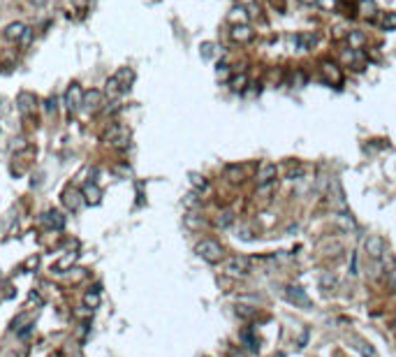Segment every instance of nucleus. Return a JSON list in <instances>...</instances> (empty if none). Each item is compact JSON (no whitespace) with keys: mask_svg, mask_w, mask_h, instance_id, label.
I'll use <instances>...</instances> for the list:
<instances>
[{"mask_svg":"<svg viewBox=\"0 0 396 357\" xmlns=\"http://www.w3.org/2000/svg\"><path fill=\"white\" fill-rule=\"evenodd\" d=\"M135 81V72H132V67H121V70H116L109 79H107V95H118L127 91L130 86Z\"/></svg>","mask_w":396,"mask_h":357,"instance_id":"f257e3e1","label":"nucleus"},{"mask_svg":"<svg viewBox=\"0 0 396 357\" xmlns=\"http://www.w3.org/2000/svg\"><path fill=\"white\" fill-rule=\"evenodd\" d=\"M195 253H197L202 260H206V262H220V260L225 258L222 243L216 242V239H202V242L195 246Z\"/></svg>","mask_w":396,"mask_h":357,"instance_id":"f03ea898","label":"nucleus"},{"mask_svg":"<svg viewBox=\"0 0 396 357\" xmlns=\"http://www.w3.org/2000/svg\"><path fill=\"white\" fill-rule=\"evenodd\" d=\"M225 272L229 276H234V278H246L253 272V262H250L248 258H243V255H232L227 262H225Z\"/></svg>","mask_w":396,"mask_h":357,"instance_id":"7ed1b4c3","label":"nucleus"},{"mask_svg":"<svg viewBox=\"0 0 396 357\" xmlns=\"http://www.w3.org/2000/svg\"><path fill=\"white\" fill-rule=\"evenodd\" d=\"M320 72H322V79L327 81V84L336 86V88L343 84V72H341V65H336L333 61H322V65H320Z\"/></svg>","mask_w":396,"mask_h":357,"instance_id":"20e7f679","label":"nucleus"},{"mask_svg":"<svg viewBox=\"0 0 396 357\" xmlns=\"http://www.w3.org/2000/svg\"><path fill=\"white\" fill-rule=\"evenodd\" d=\"M104 142L111 144V146L123 148V146H127V142H130V132L121 126H111V130L104 132Z\"/></svg>","mask_w":396,"mask_h":357,"instance_id":"39448f33","label":"nucleus"},{"mask_svg":"<svg viewBox=\"0 0 396 357\" xmlns=\"http://www.w3.org/2000/svg\"><path fill=\"white\" fill-rule=\"evenodd\" d=\"M285 299H287V302H292V304H297V306L313 308L311 297L303 292V288H299V285H287V288H285Z\"/></svg>","mask_w":396,"mask_h":357,"instance_id":"423d86ee","label":"nucleus"},{"mask_svg":"<svg viewBox=\"0 0 396 357\" xmlns=\"http://www.w3.org/2000/svg\"><path fill=\"white\" fill-rule=\"evenodd\" d=\"M83 202H86V197H83L81 190L65 188V193H63V204H65L67 211H79L83 207Z\"/></svg>","mask_w":396,"mask_h":357,"instance_id":"0eeeda50","label":"nucleus"},{"mask_svg":"<svg viewBox=\"0 0 396 357\" xmlns=\"http://www.w3.org/2000/svg\"><path fill=\"white\" fill-rule=\"evenodd\" d=\"M83 105V91L79 84H72L67 88V93H65V107L70 109V112H77V109H81Z\"/></svg>","mask_w":396,"mask_h":357,"instance_id":"6e6552de","label":"nucleus"},{"mask_svg":"<svg viewBox=\"0 0 396 357\" xmlns=\"http://www.w3.org/2000/svg\"><path fill=\"white\" fill-rule=\"evenodd\" d=\"M364 248L371 258H382L385 255V239L380 234H371V237H366Z\"/></svg>","mask_w":396,"mask_h":357,"instance_id":"1a4fd4ad","label":"nucleus"},{"mask_svg":"<svg viewBox=\"0 0 396 357\" xmlns=\"http://www.w3.org/2000/svg\"><path fill=\"white\" fill-rule=\"evenodd\" d=\"M276 177H278V165H273V162H264V165H260V169H257V183H271V181H276Z\"/></svg>","mask_w":396,"mask_h":357,"instance_id":"9d476101","label":"nucleus"},{"mask_svg":"<svg viewBox=\"0 0 396 357\" xmlns=\"http://www.w3.org/2000/svg\"><path fill=\"white\" fill-rule=\"evenodd\" d=\"M229 37L234 40V42H248L253 40V28H250L248 23H237V26H232V31H229Z\"/></svg>","mask_w":396,"mask_h":357,"instance_id":"9b49d317","label":"nucleus"},{"mask_svg":"<svg viewBox=\"0 0 396 357\" xmlns=\"http://www.w3.org/2000/svg\"><path fill=\"white\" fill-rule=\"evenodd\" d=\"M16 107H19V112L23 116H28L35 112V107H37V100H35V95L32 93H19L16 97Z\"/></svg>","mask_w":396,"mask_h":357,"instance_id":"f8f14e48","label":"nucleus"},{"mask_svg":"<svg viewBox=\"0 0 396 357\" xmlns=\"http://www.w3.org/2000/svg\"><path fill=\"white\" fill-rule=\"evenodd\" d=\"M102 100H104V93H102V91H97V88H91L88 93H83V105H81V107H86V109L95 112V109H100Z\"/></svg>","mask_w":396,"mask_h":357,"instance_id":"ddd939ff","label":"nucleus"},{"mask_svg":"<svg viewBox=\"0 0 396 357\" xmlns=\"http://www.w3.org/2000/svg\"><path fill=\"white\" fill-rule=\"evenodd\" d=\"M42 223L47 227H51V230H63L65 227V216H63L61 211H47L42 216Z\"/></svg>","mask_w":396,"mask_h":357,"instance_id":"4468645a","label":"nucleus"},{"mask_svg":"<svg viewBox=\"0 0 396 357\" xmlns=\"http://www.w3.org/2000/svg\"><path fill=\"white\" fill-rule=\"evenodd\" d=\"M26 32H28V26H23V23H10L7 28H5V37L10 40V42H21L23 37H26Z\"/></svg>","mask_w":396,"mask_h":357,"instance_id":"2eb2a0df","label":"nucleus"},{"mask_svg":"<svg viewBox=\"0 0 396 357\" xmlns=\"http://www.w3.org/2000/svg\"><path fill=\"white\" fill-rule=\"evenodd\" d=\"M283 172H285V178H290V181H297V178H301L303 177V165L299 162V160H287L285 162V167H283Z\"/></svg>","mask_w":396,"mask_h":357,"instance_id":"dca6fc26","label":"nucleus"},{"mask_svg":"<svg viewBox=\"0 0 396 357\" xmlns=\"http://www.w3.org/2000/svg\"><path fill=\"white\" fill-rule=\"evenodd\" d=\"M222 174H225L227 181H232V183H243V178H246V167H243V165H227Z\"/></svg>","mask_w":396,"mask_h":357,"instance_id":"f3484780","label":"nucleus"},{"mask_svg":"<svg viewBox=\"0 0 396 357\" xmlns=\"http://www.w3.org/2000/svg\"><path fill=\"white\" fill-rule=\"evenodd\" d=\"M357 10H359V14H362L364 19H368V21H373L375 16H378V5H375L373 0H359Z\"/></svg>","mask_w":396,"mask_h":357,"instance_id":"a211bd4d","label":"nucleus"},{"mask_svg":"<svg viewBox=\"0 0 396 357\" xmlns=\"http://www.w3.org/2000/svg\"><path fill=\"white\" fill-rule=\"evenodd\" d=\"M241 339L246 341V346H250V350H253V353H257V350H260V336L255 334L253 329H243V332H241Z\"/></svg>","mask_w":396,"mask_h":357,"instance_id":"6ab92c4d","label":"nucleus"},{"mask_svg":"<svg viewBox=\"0 0 396 357\" xmlns=\"http://www.w3.org/2000/svg\"><path fill=\"white\" fill-rule=\"evenodd\" d=\"M83 197H86V202H100V197H102V190L97 188L95 183H86V188H83Z\"/></svg>","mask_w":396,"mask_h":357,"instance_id":"aec40b11","label":"nucleus"},{"mask_svg":"<svg viewBox=\"0 0 396 357\" xmlns=\"http://www.w3.org/2000/svg\"><path fill=\"white\" fill-rule=\"evenodd\" d=\"M378 23H380L382 31H396V14L394 12H385V14L378 19Z\"/></svg>","mask_w":396,"mask_h":357,"instance_id":"412c9836","label":"nucleus"},{"mask_svg":"<svg viewBox=\"0 0 396 357\" xmlns=\"http://www.w3.org/2000/svg\"><path fill=\"white\" fill-rule=\"evenodd\" d=\"M227 84H229L232 91H243V88L248 86V77H246L243 72H239V74H234V77H229Z\"/></svg>","mask_w":396,"mask_h":357,"instance_id":"4be33fe9","label":"nucleus"},{"mask_svg":"<svg viewBox=\"0 0 396 357\" xmlns=\"http://www.w3.org/2000/svg\"><path fill=\"white\" fill-rule=\"evenodd\" d=\"M348 44H350V49H359L362 44H364V32H359V31H350L348 32Z\"/></svg>","mask_w":396,"mask_h":357,"instance_id":"5701e85b","label":"nucleus"},{"mask_svg":"<svg viewBox=\"0 0 396 357\" xmlns=\"http://www.w3.org/2000/svg\"><path fill=\"white\" fill-rule=\"evenodd\" d=\"M306 84V72L303 70H292L290 72V86H294V88H299V86H303Z\"/></svg>","mask_w":396,"mask_h":357,"instance_id":"b1692460","label":"nucleus"},{"mask_svg":"<svg viewBox=\"0 0 396 357\" xmlns=\"http://www.w3.org/2000/svg\"><path fill=\"white\" fill-rule=\"evenodd\" d=\"M190 186L197 190V193H202V190L208 188V181L202 177V174H190Z\"/></svg>","mask_w":396,"mask_h":357,"instance_id":"393cba45","label":"nucleus"},{"mask_svg":"<svg viewBox=\"0 0 396 357\" xmlns=\"http://www.w3.org/2000/svg\"><path fill=\"white\" fill-rule=\"evenodd\" d=\"M336 283H338V281H336L333 274H322V278H320V288H322V290H329V292L336 290Z\"/></svg>","mask_w":396,"mask_h":357,"instance_id":"a878e982","label":"nucleus"},{"mask_svg":"<svg viewBox=\"0 0 396 357\" xmlns=\"http://www.w3.org/2000/svg\"><path fill=\"white\" fill-rule=\"evenodd\" d=\"M234 313L239 315V318H248V320H250V318H255V315H257V311H255V308H253V306H243V304H237V306H234Z\"/></svg>","mask_w":396,"mask_h":357,"instance_id":"bb28decb","label":"nucleus"},{"mask_svg":"<svg viewBox=\"0 0 396 357\" xmlns=\"http://www.w3.org/2000/svg\"><path fill=\"white\" fill-rule=\"evenodd\" d=\"M232 221H234V213H232V211H220L218 218H216V225H218V227H229Z\"/></svg>","mask_w":396,"mask_h":357,"instance_id":"cd10ccee","label":"nucleus"},{"mask_svg":"<svg viewBox=\"0 0 396 357\" xmlns=\"http://www.w3.org/2000/svg\"><path fill=\"white\" fill-rule=\"evenodd\" d=\"M83 304L91 306V308H95V306L100 304V292H97V290H93V292H86V294H83Z\"/></svg>","mask_w":396,"mask_h":357,"instance_id":"c85d7f7f","label":"nucleus"},{"mask_svg":"<svg viewBox=\"0 0 396 357\" xmlns=\"http://www.w3.org/2000/svg\"><path fill=\"white\" fill-rule=\"evenodd\" d=\"M260 91H262V84L260 81H253V84H248L243 88V95H246V97H257Z\"/></svg>","mask_w":396,"mask_h":357,"instance_id":"c756f323","label":"nucleus"},{"mask_svg":"<svg viewBox=\"0 0 396 357\" xmlns=\"http://www.w3.org/2000/svg\"><path fill=\"white\" fill-rule=\"evenodd\" d=\"M357 350L362 353V357H373L375 355V350L371 348V343H366V341H359V343H357Z\"/></svg>","mask_w":396,"mask_h":357,"instance_id":"7c9ffc66","label":"nucleus"},{"mask_svg":"<svg viewBox=\"0 0 396 357\" xmlns=\"http://www.w3.org/2000/svg\"><path fill=\"white\" fill-rule=\"evenodd\" d=\"M74 260H77V253H70V255H65V258H63L61 262L56 264V269H58V272H63V269H67V267H70V264H72Z\"/></svg>","mask_w":396,"mask_h":357,"instance_id":"2f4dec72","label":"nucleus"},{"mask_svg":"<svg viewBox=\"0 0 396 357\" xmlns=\"http://www.w3.org/2000/svg\"><path fill=\"white\" fill-rule=\"evenodd\" d=\"M186 223L190 225V227H202V225H204V221H202V218H197V213H188Z\"/></svg>","mask_w":396,"mask_h":357,"instance_id":"473e14b6","label":"nucleus"},{"mask_svg":"<svg viewBox=\"0 0 396 357\" xmlns=\"http://www.w3.org/2000/svg\"><path fill=\"white\" fill-rule=\"evenodd\" d=\"M213 53H216V44H202V56H204V58H208V56H213Z\"/></svg>","mask_w":396,"mask_h":357,"instance_id":"72a5a7b5","label":"nucleus"},{"mask_svg":"<svg viewBox=\"0 0 396 357\" xmlns=\"http://www.w3.org/2000/svg\"><path fill=\"white\" fill-rule=\"evenodd\" d=\"M186 207H199V197L195 195V193H190V195H186Z\"/></svg>","mask_w":396,"mask_h":357,"instance_id":"f704fd0d","label":"nucleus"},{"mask_svg":"<svg viewBox=\"0 0 396 357\" xmlns=\"http://www.w3.org/2000/svg\"><path fill=\"white\" fill-rule=\"evenodd\" d=\"M44 107H47V112H49V114H56V107H58V100H56V97H49V100H47V105H44Z\"/></svg>","mask_w":396,"mask_h":357,"instance_id":"c9c22d12","label":"nucleus"},{"mask_svg":"<svg viewBox=\"0 0 396 357\" xmlns=\"http://www.w3.org/2000/svg\"><path fill=\"white\" fill-rule=\"evenodd\" d=\"M227 357H248V355H246L241 348H229V350H227Z\"/></svg>","mask_w":396,"mask_h":357,"instance_id":"e433bc0d","label":"nucleus"},{"mask_svg":"<svg viewBox=\"0 0 396 357\" xmlns=\"http://www.w3.org/2000/svg\"><path fill=\"white\" fill-rule=\"evenodd\" d=\"M320 5H322L324 10H333V5H336V0H317Z\"/></svg>","mask_w":396,"mask_h":357,"instance_id":"4c0bfd02","label":"nucleus"},{"mask_svg":"<svg viewBox=\"0 0 396 357\" xmlns=\"http://www.w3.org/2000/svg\"><path fill=\"white\" fill-rule=\"evenodd\" d=\"M333 37H336V40H338V37H348V32H345V28H338V26H336V28H333Z\"/></svg>","mask_w":396,"mask_h":357,"instance_id":"58836bf2","label":"nucleus"},{"mask_svg":"<svg viewBox=\"0 0 396 357\" xmlns=\"http://www.w3.org/2000/svg\"><path fill=\"white\" fill-rule=\"evenodd\" d=\"M389 285H392V288H396V267L389 272Z\"/></svg>","mask_w":396,"mask_h":357,"instance_id":"ea45409f","label":"nucleus"},{"mask_svg":"<svg viewBox=\"0 0 396 357\" xmlns=\"http://www.w3.org/2000/svg\"><path fill=\"white\" fill-rule=\"evenodd\" d=\"M350 274H359V272H357V255H352V262H350Z\"/></svg>","mask_w":396,"mask_h":357,"instance_id":"a19ab883","label":"nucleus"},{"mask_svg":"<svg viewBox=\"0 0 396 357\" xmlns=\"http://www.w3.org/2000/svg\"><path fill=\"white\" fill-rule=\"evenodd\" d=\"M237 2H239V5H253L255 0H237Z\"/></svg>","mask_w":396,"mask_h":357,"instance_id":"79ce46f5","label":"nucleus"},{"mask_svg":"<svg viewBox=\"0 0 396 357\" xmlns=\"http://www.w3.org/2000/svg\"><path fill=\"white\" fill-rule=\"evenodd\" d=\"M303 5H313V2H317V0H301Z\"/></svg>","mask_w":396,"mask_h":357,"instance_id":"37998d69","label":"nucleus"},{"mask_svg":"<svg viewBox=\"0 0 396 357\" xmlns=\"http://www.w3.org/2000/svg\"><path fill=\"white\" fill-rule=\"evenodd\" d=\"M32 2H35V5H44L47 0H32Z\"/></svg>","mask_w":396,"mask_h":357,"instance_id":"c03bdc74","label":"nucleus"}]
</instances>
